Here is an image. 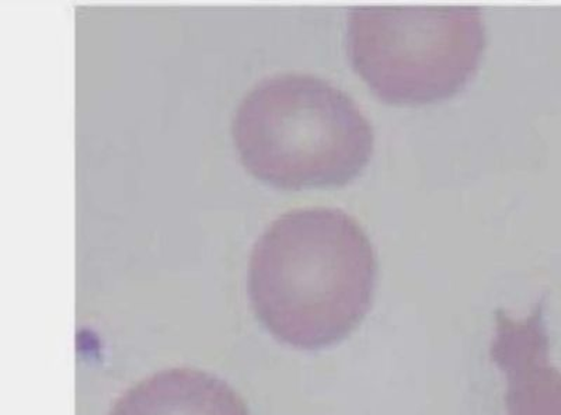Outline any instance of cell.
Instances as JSON below:
<instances>
[{"label": "cell", "mask_w": 561, "mask_h": 415, "mask_svg": "<svg viewBox=\"0 0 561 415\" xmlns=\"http://www.w3.org/2000/svg\"><path fill=\"white\" fill-rule=\"evenodd\" d=\"M378 263L360 224L339 208H298L253 244L249 298L274 338L316 351L343 342L367 316Z\"/></svg>", "instance_id": "6da1fadb"}, {"label": "cell", "mask_w": 561, "mask_h": 415, "mask_svg": "<svg viewBox=\"0 0 561 415\" xmlns=\"http://www.w3.org/2000/svg\"><path fill=\"white\" fill-rule=\"evenodd\" d=\"M243 166L280 189L342 187L374 153V129L354 100L329 80L278 73L240 100L232 123Z\"/></svg>", "instance_id": "7a4b0ae2"}, {"label": "cell", "mask_w": 561, "mask_h": 415, "mask_svg": "<svg viewBox=\"0 0 561 415\" xmlns=\"http://www.w3.org/2000/svg\"><path fill=\"white\" fill-rule=\"evenodd\" d=\"M484 48L478 7L350 9V62L385 103L423 106L454 97L478 71Z\"/></svg>", "instance_id": "3957f363"}, {"label": "cell", "mask_w": 561, "mask_h": 415, "mask_svg": "<svg viewBox=\"0 0 561 415\" xmlns=\"http://www.w3.org/2000/svg\"><path fill=\"white\" fill-rule=\"evenodd\" d=\"M491 359L507 382V415H561V372L550 362L543 303L519 320L497 312Z\"/></svg>", "instance_id": "277c9868"}, {"label": "cell", "mask_w": 561, "mask_h": 415, "mask_svg": "<svg viewBox=\"0 0 561 415\" xmlns=\"http://www.w3.org/2000/svg\"><path fill=\"white\" fill-rule=\"evenodd\" d=\"M110 415H250L222 379L197 369L152 374L125 392Z\"/></svg>", "instance_id": "5b68a950"}]
</instances>
